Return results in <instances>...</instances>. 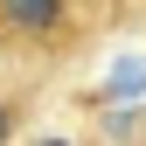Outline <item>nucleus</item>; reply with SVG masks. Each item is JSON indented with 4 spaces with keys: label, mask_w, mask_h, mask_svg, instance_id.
<instances>
[{
    "label": "nucleus",
    "mask_w": 146,
    "mask_h": 146,
    "mask_svg": "<svg viewBox=\"0 0 146 146\" xmlns=\"http://www.w3.org/2000/svg\"><path fill=\"white\" fill-rule=\"evenodd\" d=\"M77 0H0V49H56L70 42Z\"/></svg>",
    "instance_id": "1"
},
{
    "label": "nucleus",
    "mask_w": 146,
    "mask_h": 146,
    "mask_svg": "<svg viewBox=\"0 0 146 146\" xmlns=\"http://www.w3.org/2000/svg\"><path fill=\"white\" fill-rule=\"evenodd\" d=\"M14 139V104H0V146Z\"/></svg>",
    "instance_id": "2"
}]
</instances>
